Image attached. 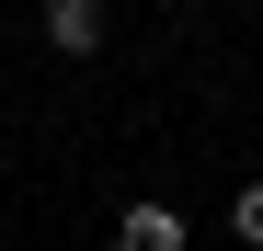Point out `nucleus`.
Instances as JSON below:
<instances>
[{
    "label": "nucleus",
    "mask_w": 263,
    "mask_h": 251,
    "mask_svg": "<svg viewBox=\"0 0 263 251\" xmlns=\"http://www.w3.org/2000/svg\"><path fill=\"white\" fill-rule=\"evenodd\" d=\"M115 251H183V205H126V217H115Z\"/></svg>",
    "instance_id": "obj_2"
},
{
    "label": "nucleus",
    "mask_w": 263,
    "mask_h": 251,
    "mask_svg": "<svg viewBox=\"0 0 263 251\" xmlns=\"http://www.w3.org/2000/svg\"><path fill=\"white\" fill-rule=\"evenodd\" d=\"M229 240H240V251H263V183H240V194H229Z\"/></svg>",
    "instance_id": "obj_3"
},
{
    "label": "nucleus",
    "mask_w": 263,
    "mask_h": 251,
    "mask_svg": "<svg viewBox=\"0 0 263 251\" xmlns=\"http://www.w3.org/2000/svg\"><path fill=\"white\" fill-rule=\"evenodd\" d=\"M34 34H46L58 57H92L103 34H115V12H103V0H46V12H34Z\"/></svg>",
    "instance_id": "obj_1"
}]
</instances>
